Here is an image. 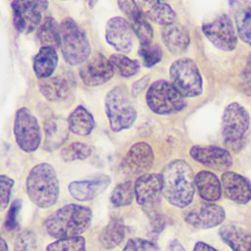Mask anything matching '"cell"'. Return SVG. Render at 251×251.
I'll list each match as a JSON object with an SVG mask.
<instances>
[{"instance_id": "7a4b0ae2", "label": "cell", "mask_w": 251, "mask_h": 251, "mask_svg": "<svg viewBox=\"0 0 251 251\" xmlns=\"http://www.w3.org/2000/svg\"><path fill=\"white\" fill-rule=\"evenodd\" d=\"M91 209L79 204H67L43 222L44 231L53 238H66L83 233L91 225Z\"/></svg>"}, {"instance_id": "44dd1931", "label": "cell", "mask_w": 251, "mask_h": 251, "mask_svg": "<svg viewBox=\"0 0 251 251\" xmlns=\"http://www.w3.org/2000/svg\"><path fill=\"white\" fill-rule=\"evenodd\" d=\"M120 10L129 22V25L139 41H147L153 36V29L135 0H117Z\"/></svg>"}, {"instance_id": "d590c367", "label": "cell", "mask_w": 251, "mask_h": 251, "mask_svg": "<svg viewBox=\"0 0 251 251\" xmlns=\"http://www.w3.org/2000/svg\"><path fill=\"white\" fill-rule=\"evenodd\" d=\"M14 251H40L34 232L29 229L22 231L15 241Z\"/></svg>"}, {"instance_id": "e575fe53", "label": "cell", "mask_w": 251, "mask_h": 251, "mask_svg": "<svg viewBox=\"0 0 251 251\" xmlns=\"http://www.w3.org/2000/svg\"><path fill=\"white\" fill-rule=\"evenodd\" d=\"M46 251H86L85 238L80 235L59 238L48 244Z\"/></svg>"}, {"instance_id": "7dc6e473", "label": "cell", "mask_w": 251, "mask_h": 251, "mask_svg": "<svg viewBox=\"0 0 251 251\" xmlns=\"http://www.w3.org/2000/svg\"><path fill=\"white\" fill-rule=\"evenodd\" d=\"M159 1H162V2H166V1H168V0H159Z\"/></svg>"}, {"instance_id": "b9f144b4", "label": "cell", "mask_w": 251, "mask_h": 251, "mask_svg": "<svg viewBox=\"0 0 251 251\" xmlns=\"http://www.w3.org/2000/svg\"><path fill=\"white\" fill-rule=\"evenodd\" d=\"M149 76L148 75H145L141 78H139L138 80H136L133 84H132V87H131V92H132V95L133 96H136L138 95L140 92H142L144 90V88L147 86L148 82H149Z\"/></svg>"}, {"instance_id": "2e32d148", "label": "cell", "mask_w": 251, "mask_h": 251, "mask_svg": "<svg viewBox=\"0 0 251 251\" xmlns=\"http://www.w3.org/2000/svg\"><path fill=\"white\" fill-rule=\"evenodd\" d=\"M189 154L196 162L217 171H226L232 165V157L228 150L213 145H194Z\"/></svg>"}, {"instance_id": "f35d334b", "label": "cell", "mask_w": 251, "mask_h": 251, "mask_svg": "<svg viewBox=\"0 0 251 251\" xmlns=\"http://www.w3.org/2000/svg\"><path fill=\"white\" fill-rule=\"evenodd\" d=\"M122 251H159L158 246L144 238H130Z\"/></svg>"}, {"instance_id": "e0dca14e", "label": "cell", "mask_w": 251, "mask_h": 251, "mask_svg": "<svg viewBox=\"0 0 251 251\" xmlns=\"http://www.w3.org/2000/svg\"><path fill=\"white\" fill-rule=\"evenodd\" d=\"M154 153L146 142L134 143L123 160L122 168L127 175H143L153 165Z\"/></svg>"}, {"instance_id": "4316f807", "label": "cell", "mask_w": 251, "mask_h": 251, "mask_svg": "<svg viewBox=\"0 0 251 251\" xmlns=\"http://www.w3.org/2000/svg\"><path fill=\"white\" fill-rule=\"evenodd\" d=\"M194 184L199 196L206 202L218 201L222 196L221 180L212 172H198L194 176Z\"/></svg>"}, {"instance_id": "ba28073f", "label": "cell", "mask_w": 251, "mask_h": 251, "mask_svg": "<svg viewBox=\"0 0 251 251\" xmlns=\"http://www.w3.org/2000/svg\"><path fill=\"white\" fill-rule=\"evenodd\" d=\"M171 83L183 97H195L202 93L203 81L200 71L189 58L176 60L170 68Z\"/></svg>"}, {"instance_id": "9a60e30c", "label": "cell", "mask_w": 251, "mask_h": 251, "mask_svg": "<svg viewBox=\"0 0 251 251\" xmlns=\"http://www.w3.org/2000/svg\"><path fill=\"white\" fill-rule=\"evenodd\" d=\"M105 39L115 50L121 53H128L133 47L132 29L122 17H113L105 25Z\"/></svg>"}, {"instance_id": "bcb514c9", "label": "cell", "mask_w": 251, "mask_h": 251, "mask_svg": "<svg viewBox=\"0 0 251 251\" xmlns=\"http://www.w3.org/2000/svg\"><path fill=\"white\" fill-rule=\"evenodd\" d=\"M97 2H98V0H85V3L89 9L94 8V6L97 4Z\"/></svg>"}, {"instance_id": "d4e9b609", "label": "cell", "mask_w": 251, "mask_h": 251, "mask_svg": "<svg viewBox=\"0 0 251 251\" xmlns=\"http://www.w3.org/2000/svg\"><path fill=\"white\" fill-rule=\"evenodd\" d=\"M219 235L232 251H251V233L242 226L224 225L219 229Z\"/></svg>"}, {"instance_id": "d6986e66", "label": "cell", "mask_w": 251, "mask_h": 251, "mask_svg": "<svg viewBox=\"0 0 251 251\" xmlns=\"http://www.w3.org/2000/svg\"><path fill=\"white\" fill-rule=\"evenodd\" d=\"M110 183V176L100 174L87 179L70 182L68 190L74 199L79 202H86L94 199L99 194L104 192Z\"/></svg>"}, {"instance_id": "f6af8a7d", "label": "cell", "mask_w": 251, "mask_h": 251, "mask_svg": "<svg viewBox=\"0 0 251 251\" xmlns=\"http://www.w3.org/2000/svg\"><path fill=\"white\" fill-rule=\"evenodd\" d=\"M0 251H9V247L6 241L0 236Z\"/></svg>"}, {"instance_id": "ab89813d", "label": "cell", "mask_w": 251, "mask_h": 251, "mask_svg": "<svg viewBox=\"0 0 251 251\" xmlns=\"http://www.w3.org/2000/svg\"><path fill=\"white\" fill-rule=\"evenodd\" d=\"M21 206H22V203H21V200H19V199L15 200L11 204V206L8 210V213L6 215L5 223H4V227L6 228V230L11 231V230L16 229L19 226L18 215H19Z\"/></svg>"}, {"instance_id": "83f0119b", "label": "cell", "mask_w": 251, "mask_h": 251, "mask_svg": "<svg viewBox=\"0 0 251 251\" xmlns=\"http://www.w3.org/2000/svg\"><path fill=\"white\" fill-rule=\"evenodd\" d=\"M67 122L70 132L78 136H88L95 126L92 114L82 105H78L73 110Z\"/></svg>"}, {"instance_id": "836d02e7", "label": "cell", "mask_w": 251, "mask_h": 251, "mask_svg": "<svg viewBox=\"0 0 251 251\" xmlns=\"http://www.w3.org/2000/svg\"><path fill=\"white\" fill-rule=\"evenodd\" d=\"M91 154L92 148L88 144L80 141L70 143L69 145L63 147L60 152V156L65 162L85 160L89 158Z\"/></svg>"}, {"instance_id": "603a6c76", "label": "cell", "mask_w": 251, "mask_h": 251, "mask_svg": "<svg viewBox=\"0 0 251 251\" xmlns=\"http://www.w3.org/2000/svg\"><path fill=\"white\" fill-rule=\"evenodd\" d=\"M161 34L165 46L171 53L176 55L187 50L190 43V37L187 29L182 25L173 23L164 25Z\"/></svg>"}, {"instance_id": "7402d4cb", "label": "cell", "mask_w": 251, "mask_h": 251, "mask_svg": "<svg viewBox=\"0 0 251 251\" xmlns=\"http://www.w3.org/2000/svg\"><path fill=\"white\" fill-rule=\"evenodd\" d=\"M44 130V150L55 151L63 146L69 137V126L67 120L53 116L45 120Z\"/></svg>"}, {"instance_id": "c3c4849f", "label": "cell", "mask_w": 251, "mask_h": 251, "mask_svg": "<svg viewBox=\"0 0 251 251\" xmlns=\"http://www.w3.org/2000/svg\"><path fill=\"white\" fill-rule=\"evenodd\" d=\"M59 1H67V0H59Z\"/></svg>"}, {"instance_id": "8992f818", "label": "cell", "mask_w": 251, "mask_h": 251, "mask_svg": "<svg viewBox=\"0 0 251 251\" xmlns=\"http://www.w3.org/2000/svg\"><path fill=\"white\" fill-rule=\"evenodd\" d=\"M249 126L250 115L242 105L233 102L225 108L222 118V135L228 150L234 152L241 150Z\"/></svg>"}, {"instance_id": "f546056e", "label": "cell", "mask_w": 251, "mask_h": 251, "mask_svg": "<svg viewBox=\"0 0 251 251\" xmlns=\"http://www.w3.org/2000/svg\"><path fill=\"white\" fill-rule=\"evenodd\" d=\"M37 38L41 46H59V25L56 20L48 16L37 27Z\"/></svg>"}, {"instance_id": "9c48e42d", "label": "cell", "mask_w": 251, "mask_h": 251, "mask_svg": "<svg viewBox=\"0 0 251 251\" xmlns=\"http://www.w3.org/2000/svg\"><path fill=\"white\" fill-rule=\"evenodd\" d=\"M181 96L167 80H156L146 92L148 108L157 115H169L181 111L185 107Z\"/></svg>"}, {"instance_id": "4dcf8cb0", "label": "cell", "mask_w": 251, "mask_h": 251, "mask_svg": "<svg viewBox=\"0 0 251 251\" xmlns=\"http://www.w3.org/2000/svg\"><path fill=\"white\" fill-rule=\"evenodd\" d=\"M237 8L235 24L238 35L251 47V4H243Z\"/></svg>"}, {"instance_id": "5b68a950", "label": "cell", "mask_w": 251, "mask_h": 251, "mask_svg": "<svg viewBox=\"0 0 251 251\" xmlns=\"http://www.w3.org/2000/svg\"><path fill=\"white\" fill-rule=\"evenodd\" d=\"M104 106L109 126L114 132L129 128L136 120V110L125 85L112 88L105 97Z\"/></svg>"}, {"instance_id": "277c9868", "label": "cell", "mask_w": 251, "mask_h": 251, "mask_svg": "<svg viewBox=\"0 0 251 251\" xmlns=\"http://www.w3.org/2000/svg\"><path fill=\"white\" fill-rule=\"evenodd\" d=\"M69 66L83 64L91 55V46L85 30L73 19L65 18L59 24V46Z\"/></svg>"}, {"instance_id": "3957f363", "label": "cell", "mask_w": 251, "mask_h": 251, "mask_svg": "<svg viewBox=\"0 0 251 251\" xmlns=\"http://www.w3.org/2000/svg\"><path fill=\"white\" fill-rule=\"evenodd\" d=\"M25 187L29 200L41 209L50 208L58 201L60 187L57 173L47 162L38 163L30 169Z\"/></svg>"}, {"instance_id": "f1b7e54d", "label": "cell", "mask_w": 251, "mask_h": 251, "mask_svg": "<svg viewBox=\"0 0 251 251\" xmlns=\"http://www.w3.org/2000/svg\"><path fill=\"white\" fill-rule=\"evenodd\" d=\"M126 226L121 218H112L99 234V242L105 249H114L124 240Z\"/></svg>"}, {"instance_id": "ee69618b", "label": "cell", "mask_w": 251, "mask_h": 251, "mask_svg": "<svg viewBox=\"0 0 251 251\" xmlns=\"http://www.w3.org/2000/svg\"><path fill=\"white\" fill-rule=\"evenodd\" d=\"M169 251H185V249L177 240H173L169 245Z\"/></svg>"}, {"instance_id": "ffe728a7", "label": "cell", "mask_w": 251, "mask_h": 251, "mask_svg": "<svg viewBox=\"0 0 251 251\" xmlns=\"http://www.w3.org/2000/svg\"><path fill=\"white\" fill-rule=\"evenodd\" d=\"M221 185L226 198L240 205L251 201V183L243 176L226 171L221 176Z\"/></svg>"}, {"instance_id": "30bf717a", "label": "cell", "mask_w": 251, "mask_h": 251, "mask_svg": "<svg viewBox=\"0 0 251 251\" xmlns=\"http://www.w3.org/2000/svg\"><path fill=\"white\" fill-rule=\"evenodd\" d=\"M11 8L17 31L29 34L41 24L43 14L48 9V0H13Z\"/></svg>"}, {"instance_id": "7bdbcfd3", "label": "cell", "mask_w": 251, "mask_h": 251, "mask_svg": "<svg viewBox=\"0 0 251 251\" xmlns=\"http://www.w3.org/2000/svg\"><path fill=\"white\" fill-rule=\"evenodd\" d=\"M192 251H219V250H217L213 246L207 244L206 242L198 241V242L195 243Z\"/></svg>"}, {"instance_id": "cb8c5ba5", "label": "cell", "mask_w": 251, "mask_h": 251, "mask_svg": "<svg viewBox=\"0 0 251 251\" xmlns=\"http://www.w3.org/2000/svg\"><path fill=\"white\" fill-rule=\"evenodd\" d=\"M59 63V56L56 48L41 46L32 59V70L38 80L53 75Z\"/></svg>"}, {"instance_id": "5bb4252c", "label": "cell", "mask_w": 251, "mask_h": 251, "mask_svg": "<svg viewBox=\"0 0 251 251\" xmlns=\"http://www.w3.org/2000/svg\"><path fill=\"white\" fill-rule=\"evenodd\" d=\"M133 185L136 202L144 212L159 208L162 194V177L160 174H143L137 177Z\"/></svg>"}, {"instance_id": "7c38bea8", "label": "cell", "mask_w": 251, "mask_h": 251, "mask_svg": "<svg viewBox=\"0 0 251 251\" xmlns=\"http://www.w3.org/2000/svg\"><path fill=\"white\" fill-rule=\"evenodd\" d=\"M183 220L196 228H212L220 226L226 219L224 208L213 202H202L185 209Z\"/></svg>"}, {"instance_id": "ac0fdd59", "label": "cell", "mask_w": 251, "mask_h": 251, "mask_svg": "<svg viewBox=\"0 0 251 251\" xmlns=\"http://www.w3.org/2000/svg\"><path fill=\"white\" fill-rule=\"evenodd\" d=\"M38 89L49 102H62L72 95L75 79L69 74H59L45 79L38 80Z\"/></svg>"}, {"instance_id": "4fadbf2b", "label": "cell", "mask_w": 251, "mask_h": 251, "mask_svg": "<svg viewBox=\"0 0 251 251\" xmlns=\"http://www.w3.org/2000/svg\"><path fill=\"white\" fill-rule=\"evenodd\" d=\"M114 68L109 59L103 54L96 52L81 64L78 75L83 84L94 87L109 81L114 75Z\"/></svg>"}, {"instance_id": "d6a6232c", "label": "cell", "mask_w": 251, "mask_h": 251, "mask_svg": "<svg viewBox=\"0 0 251 251\" xmlns=\"http://www.w3.org/2000/svg\"><path fill=\"white\" fill-rule=\"evenodd\" d=\"M111 65L122 76L131 77L135 75L139 71V65L137 61L132 60L122 53L112 54L109 58Z\"/></svg>"}, {"instance_id": "52a82bcc", "label": "cell", "mask_w": 251, "mask_h": 251, "mask_svg": "<svg viewBox=\"0 0 251 251\" xmlns=\"http://www.w3.org/2000/svg\"><path fill=\"white\" fill-rule=\"evenodd\" d=\"M13 132L18 147L25 152H35L42 141L41 126L27 107L19 108L14 116Z\"/></svg>"}, {"instance_id": "8fae6325", "label": "cell", "mask_w": 251, "mask_h": 251, "mask_svg": "<svg viewBox=\"0 0 251 251\" xmlns=\"http://www.w3.org/2000/svg\"><path fill=\"white\" fill-rule=\"evenodd\" d=\"M202 31L207 39L221 50L232 51L237 45V36L232 22L225 14L205 21L202 25Z\"/></svg>"}, {"instance_id": "6da1fadb", "label": "cell", "mask_w": 251, "mask_h": 251, "mask_svg": "<svg viewBox=\"0 0 251 251\" xmlns=\"http://www.w3.org/2000/svg\"><path fill=\"white\" fill-rule=\"evenodd\" d=\"M162 195L173 206L188 207L195 193L194 174L189 164L183 160L170 162L160 174Z\"/></svg>"}, {"instance_id": "484cf974", "label": "cell", "mask_w": 251, "mask_h": 251, "mask_svg": "<svg viewBox=\"0 0 251 251\" xmlns=\"http://www.w3.org/2000/svg\"><path fill=\"white\" fill-rule=\"evenodd\" d=\"M138 6L145 17L152 22L167 25L175 23L176 13L166 2L159 0H138Z\"/></svg>"}, {"instance_id": "8d00e7d4", "label": "cell", "mask_w": 251, "mask_h": 251, "mask_svg": "<svg viewBox=\"0 0 251 251\" xmlns=\"http://www.w3.org/2000/svg\"><path fill=\"white\" fill-rule=\"evenodd\" d=\"M139 56L146 68H152L162 60V50L158 45H141Z\"/></svg>"}, {"instance_id": "74e56055", "label": "cell", "mask_w": 251, "mask_h": 251, "mask_svg": "<svg viewBox=\"0 0 251 251\" xmlns=\"http://www.w3.org/2000/svg\"><path fill=\"white\" fill-rule=\"evenodd\" d=\"M14 183L15 181L12 177L0 175V212L6 210L9 205Z\"/></svg>"}, {"instance_id": "60d3db41", "label": "cell", "mask_w": 251, "mask_h": 251, "mask_svg": "<svg viewBox=\"0 0 251 251\" xmlns=\"http://www.w3.org/2000/svg\"><path fill=\"white\" fill-rule=\"evenodd\" d=\"M240 87L248 95H251V53L246 59L244 68L240 74Z\"/></svg>"}, {"instance_id": "1f68e13d", "label": "cell", "mask_w": 251, "mask_h": 251, "mask_svg": "<svg viewBox=\"0 0 251 251\" xmlns=\"http://www.w3.org/2000/svg\"><path fill=\"white\" fill-rule=\"evenodd\" d=\"M134 185L131 181H125L115 186L110 194V202L115 207H124L130 205L133 201Z\"/></svg>"}]
</instances>
